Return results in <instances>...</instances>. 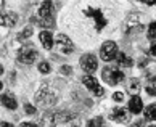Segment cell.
<instances>
[{
	"label": "cell",
	"mask_w": 156,
	"mask_h": 127,
	"mask_svg": "<svg viewBox=\"0 0 156 127\" xmlns=\"http://www.w3.org/2000/svg\"><path fill=\"white\" fill-rule=\"evenodd\" d=\"M101 77H103V80H105L106 84H109V85H116V84H119V82H122V80H124V72L119 71L118 68L108 66V68L103 69Z\"/></svg>",
	"instance_id": "obj_1"
},
{
	"label": "cell",
	"mask_w": 156,
	"mask_h": 127,
	"mask_svg": "<svg viewBox=\"0 0 156 127\" xmlns=\"http://www.w3.org/2000/svg\"><path fill=\"white\" fill-rule=\"evenodd\" d=\"M39 18L42 26L45 27H53L55 21H53V7H51L50 2H45L42 7L39 8Z\"/></svg>",
	"instance_id": "obj_2"
},
{
	"label": "cell",
	"mask_w": 156,
	"mask_h": 127,
	"mask_svg": "<svg viewBox=\"0 0 156 127\" xmlns=\"http://www.w3.org/2000/svg\"><path fill=\"white\" fill-rule=\"evenodd\" d=\"M16 58H18V61L23 63V65H32V63L39 58V53H37V50H34V48L23 47V48L18 50Z\"/></svg>",
	"instance_id": "obj_3"
},
{
	"label": "cell",
	"mask_w": 156,
	"mask_h": 127,
	"mask_svg": "<svg viewBox=\"0 0 156 127\" xmlns=\"http://www.w3.org/2000/svg\"><path fill=\"white\" fill-rule=\"evenodd\" d=\"M100 56L101 60L105 61H111L118 56V45L116 42H113V40H108L101 45V50H100Z\"/></svg>",
	"instance_id": "obj_4"
},
{
	"label": "cell",
	"mask_w": 156,
	"mask_h": 127,
	"mask_svg": "<svg viewBox=\"0 0 156 127\" xmlns=\"http://www.w3.org/2000/svg\"><path fill=\"white\" fill-rule=\"evenodd\" d=\"M56 47L60 48L61 53H66V55H71L74 51V44L71 42V39L65 34H60L56 36Z\"/></svg>",
	"instance_id": "obj_5"
},
{
	"label": "cell",
	"mask_w": 156,
	"mask_h": 127,
	"mask_svg": "<svg viewBox=\"0 0 156 127\" xmlns=\"http://www.w3.org/2000/svg\"><path fill=\"white\" fill-rule=\"evenodd\" d=\"M80 66H82V69L85 72L94 74L97 71V68H98V63H97V58L94 55L87 53V55H84L82 58H80Z\"/></svg>",
	"instance_id": "obj_6"
},
{
	"label": "cell",
	"mask_w": 156,
	"mask_h": 127,
	"mask_svg": "<svg viewBox=\"0 0 156 127\" xmlns=\"http://www.w3.org/2000/svg\"><path fill=\"white\" fill-rule=\"evenodd\" d=\"M82 82H84L85 87H87L90 92H94V93H95L97 97L105 95V89H101V87H100L98 80H97L94 76H84V77H82Z\"/></svg>",
	"instance_id": "obj_7"
},
{
	"label": "cell",
	"mask_w": 156,
	"mask_h": 127,
	"mask_svg": "<svg viewBox=\"0 0 156 127\" xmlns=\"http://www.w3.org/2000/svg\"><path fill=\"white\" fill-rule=\"evenodd\" d=\"M85 15L92 16V18L95 19V23H97V31H101L103 27L106 26V19H105V16H103V13H101L100 10H85Z\"/></svg>",
	"instance_id": "obj_8"
},
{
	"label": "cell",
	"mask_w": 156,
	"mask_h": 127,
	"mask_svg": "<svg viewBox=\"0 0 156 127\" xmlns=\"http://www.w3.org/2000/svg\"><path fill=\"white\" fill-rule=\"evenodd\" d=\"M111 119L113 121H116V122H129V119H130V111H127V109L124 108H118V109H114V111L111 113Z\"/></svg>",
	"instance_id": "obj_9"
},
{
	"label": "cell",
	"mask_w": 156,
	"mask_h": 127,
	"mask_svg": "<svg viewBox=\"0 0 156 127\" xmlns=\"http://www.w3.org/2000/svg\"><path fill=\"white\" fill-rule=\"evenodd\" d=\"M36 100H37L39 105H40V103H42V105H48V103H51V101L55 100V97H53V93H51L48 89H42V90L37 93Z\"/></svg>",
	"instance_id": "obj_10"
},
{
	"label": "cell",
	"mask_w": 156,
	"mask_h": 127,
	"mask_svg": "<svg viewBox=\"0 0 156 127\" xmlns=\"http://www.w3.org/2000/svg\"><path fill=\"white\" fill-rule=\"evenodd\" d=\"M129 109L134 114H138V113H142L143 111V101H142V98L138 97V95H134L130 98V101H129Z\"/></svg>",
	"instance_id": "obj_11"
},
{
	"label": "cell",
	"mask_w": 156,
	"mask_h": 127,
	"mask_svg": "<svg viewBox=\"0 0 156 127\" xmlns=\"http://www.w3.org/2000/svg\"><path fill=\"white\" fill-rule=\"evenodd\" d=\"M39 37H40V44L44 45L45 50H51V48H53V36H51L48 31H42L39 34Z\"/></svg>",
	"instance_id": "obj_12"
},
{
	"label": "cell",
	"mask_w": 156,
	"mask_h": 127,
	"mask_svg": "<svg viewBox=\"0 0 156 127\" xmlns=\"http://www.w3.org/2000/svg\"><path fill=\"white\" fill-rule=\"evenodd\" d=\"M116 60H118V65L119 66H122V68H130L134 63H132V58H129L126 53H122V51H119L118 56H116Z\"/></svg>",
	"instance_id": "obj_13"
},
{
	"label": "cell",
	"mask_w": 156,
	"mask_h": 127,
	"mask_svg": "<svg viewBox=\"0 0 156 127\" xmlns=\"http://www.w3.org/2000/svg\"><path fill=\"white\" fill-rule=\"evenodd\" d=\"M16 21H18V16H16L15 13H7L2 16V24L7 26V27H11L16 24Z\"/></svg>",
	"instance_id": "obj_14"
},
{
	"label": "cell",
	"mask_w": 156,
	"mask_h": 127,
	"mask_svg": "<svg viewBox=\"0 0 156 127\" xmlns=\"http://www.w3.org/2000/svg\"><path fill=\"white\" fill-rule=\"evenodd\" d=\"M2 103L5 106H7L8 109H16V106H18V103H16V100L13 97L10 95H2Z\"/></svg>",
	"instance_id": "obj_15"
},
{
	"label": "cell",
	"mask_w": 156,
	"mask_h": 127,
	"mask_svg": "<svg viewBox=\"0 0 156 127\" xmlns=\"http://www.w3.org/2000/svg\"><path fill=\"white\" fill-rule=\"evenodd\" d=\"M89 127H105V121H103V118H94V119H90L89 121Z\"/></svg>",
	"instance_id": "obj_16"
},
{
	"label": "cell",
	"mask_w": 156,
	"mask_h": 127,
	"mask_svg": "<svg viewBox=\"0 0 156 127\" xmlns=\"http://www.w3.org/2000/svg\"><path fill=\"white\" fill-rule=\"evenodd\" d=\"M145 116H147L148 119L156 121V105H151V106H148V108L145 109Z\"/></svg>",
	"instance_id": "obj_17"
},
{
	"label": "cell",
	"mask_w": 156,
	"mask_h": 127,
	"mask_svg": "<svg viewBox=\"0 0 156 127\" xmlns=\"http://www.w3.org/2000/svg\"><path fill=\"white\" fill-rule=\"evenodd\" d=\"M32 34V27H24L20 34H18V40H26L27 37H31Z\"/></svg>",
	"instance_id": "obj_18"
},
{
	"label": "cell",
	"mask_w": 156,
	"mask_h": 127,
	"mask_svg": "<svg viewBox=\"0 0 156 127\" xmlns=\"http://www.w3.org/2000/svg\"><path fill=\"white\" fill-rule=\"evenodd\" d=\"M39 71L44 72V74L50 72V65H48L47 61H40V63H39Z\"/></svg>",
	"instance_id": "obj_19"
},
{
	"label": "cell",
	"mask_w": 156,
	"mask_h": 127,
	"mask_svg": "<svg viewBox=\"0 0 156 127\" xmlns=\"http://www.w3.org/2000/svg\"><path fill=\"white\" fill-rule=\"evenodd\" d=\"M148 39H156V21L150 24V29H148Z\"/></svg>",
	"instance_id": "obj_20"
},
{
	"label": "cell",
	"mask_w": 156,
	"mask_h": 127,
	"mask_svg": "<svg viewBox=\"0 0 156 127\" xmlns=\"http://www.w3.org/2000/svg\"><path fill=\"white\" fill-rule=\"evenodd\" d=\"M113 100H114V101H118V103H119V101H122V100H124V93H122V92H116V93L113 95Z\"/></svg>",
	"instance_id": "obj_21"
},
{
	"label": "cell",
	"mask_w": 156,
	"mask_h": 127,
	"mask_svg": "<svg viewBox=\"0 0 156 127\" xmlns=\"http://www.w3.org/2000/svg\"><path fill=\"white\" fill-rule=\"evenodd\" d=\"M138 87H140V84H138L137 80H132L130 85H129V90H132V92H137V90H138Z\"/></svg>",
	"instance_id": "obj_22"
},
{
	"label": "cell",
	"mask_w": 156,
	"mask_h": 127,
	"mask_svg": "<svg viewBox=\"0 0 156 127\" xmlns=\"http://www.w3.org/2000/svg\"><path fill=\"white\" fill-rule=\"evenodd\" d=\"M24 111L27 114H36V108H34L32 105H24Z\"/></svg>",
	"instance_id": "obj_23"
},
{
	"label": "cell",
	"mask_w": 156,
	"mask_h": 127,
	"mask_svg": "<svg viewBox=\"0 0 156 127\" xmlns=\"http://www.w3.org/2000/svg\"><path fill=\"white\" fill-rule=\"evenodd\" d=\"M61 72H63V74H71V68L63 66V68H61Z\"/></svg>",
	"instance_id": "obj_24"
},
{
	"label": "cell",
	"mask_w": 156,
	"mask_h": 127,
	"mask_svg": "<svg viewBox=\"0 0 156 127\" xmlns=\"http://www.w3.org/2000/svg\"><path fill=\"white\" fill-rule=\"evenodd\" d=\"M147 92H148V93L151 95V97H156V90H154L153 87H147Z\"/></svg>",
	"instance_id": "obj_25"
},
{
	"label": "cell",
	"mask_w": 156,
	"mask_h": 127,
	"mask_svg": "<svg viewBox=\"0 0 156 127\" xmlns=\"http://www.w3.org/2000/svg\"><path fill=\"white\" fill-rule=\"evenodd\" d=\"M150 53L156 56V44H153V45H151V48H150Z\"/></svg>",
	"instance_id": "obj_26"
},
{
	"label": "cell",
	"mask_w": 156,
	"mask_h": 127,
	"mask_svg": "<svg viewBox=\"0 0 156 127\" xmlns=\"http://www.w3.org/2000/svg\"><path fill=\"white\" fill-rule=\"evenodd\" d=\"M21 127H37V125L32 122H24V124H21Z\"/></svg>",
	"instance_id": "obj_27"
},
{
	"label": "cell",
	"mask_w": 156,
	"mask_h": 127,
	"mask_svg": "<svg viewBox=\"0 0 156 127\" xmlns=\"http://www.w3.org/2000/svg\"><path fill=\"white\" fill-rule=\"evenodd\" d=\"M0 127H15V125L10 124V122H2V124H0Z\"/></svg>",
	"instance_id": "obj_28"
},
{
	"label": "cell",
	"mask_w": 156,
	"mask_h": 127,
	"mask_svg": "<svg viewBox=\"0 0 156 127\" xmlns=\"http://www.w3.org/2000/svg\"><path fill=\"white\" fill-rule=\"evenodd\" d=\"M154 84H156V79H154Z\"/></svg>",
	"instance_id": "obj_29"
}]
</instances>
